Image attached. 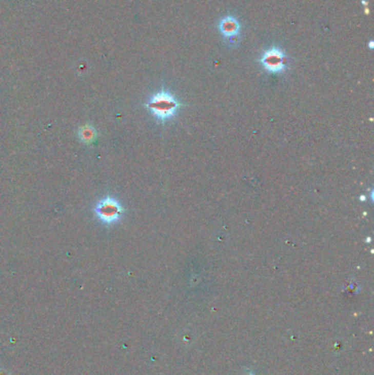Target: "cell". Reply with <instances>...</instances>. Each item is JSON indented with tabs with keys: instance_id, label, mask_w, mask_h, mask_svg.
<instances>
[{
	"instance_id": "obj_3",
	"label": "cell",
	"mask_w": 374,
	"mask_h": 375,
	"mask_svg": "<svg viewBox=\"0 0 374 375\" xmlns=\"http://www.w3.org/2000/svg\"><path fill=\"white\" fill-rule=\"evenodd\" d=\"M260 63L268 73L279 74L285 70L286 57L285 54L279 47H272L267 50L260 58Z\"/></svg>"
},
{
	"instance_id": "obj_2",
	"label": "cell",
	"mask_w": 374,
	"mask_h": 375,
	"mask_svg": "<svg viewBox=\"0 0 374 375\" xmlns=\"http://www.w3.org/2000/svg\"><path fill=\"white\" fill-rule=\"evenodd\" d=\"M123 213V207L115 199L107 196L98 203L97 207H95V214H97L98 219L106 223V224H111V223H114L119 221L121 218Z\"/></svg>"
},
{
	"instance_id": "obj_5",
	"label": "cell",
	"mask_w": 374,
	"mask_h": 375,
	"mask_svg": "<svg viewBox=\"0 0 374 375\" xmlns=\"http://www.w3.org/2000/svg\"><path fill=\"white\" fill-rule=\"evenodd\" d=\"M81 137L84 142L86 143H90L94 137H95V133L94 130L92 129L91 126H85L81 131Z\"/></svg>"
},
{
	"instance_id": "obj_7",
	"label": "cell",
	"mask_w": 374,
	"mask_h": 375,
	"mask_svg": "<svg viewBox=\"0 0 374 375\" xmlns=\"http://www.w3.org/2000/svg\"><path fill=\"white\" fill-rule=\"evenodd\" d=\"M245 375H254L252 372H248L247 374H245Z\"/></svg>"
},
{
	"instance_id": "obj_1",
	"label": "cell",
	"mask_w": 374,
	"mask_h": 375,
	"mask_svg": "<svg viewBox=\"0 0 374 375\" xmlns=\"http://www.w3.org/2000/svg\"><path fill=\"white\" fill-rule=\"evenodd\" d=\"M146 107L156 119L161 121H167L176 115L180 103L173 94L163 90L155 93L147 102Z\"/></svg>"
},
{
	"instance_id": "obj_6",
	"label": "cell",
	"mask_w": 374,
	"mask_h": 375,
	"mask_svg": "<svg viewBox=\"0 0 374 375\" xmlns=\"http://www.w3.org/2000/svg\"><path fill=\"white\" fill-rule=\"evenodd\" d=\"M369 47H370V50H373V47H374V42L373 41L369 42Z\"/></svg>"
},
{
	"instance_id": "obj_4",
	"label": "cell",
	"mask_w": 374,
	"mask_h": 375,
	"mask_svg": "<svg viewBox=\"0 0 374 375\" xmlns=\"http://www.w3.org/2000/svg\"><path fill=\"white\" fill-rule=\"evenodd\" d=\"M219 31L225 38H233L240 34L241 23L235 17L227 15V17H224L220 20Z\"/></svg>"
}]
</instances>
